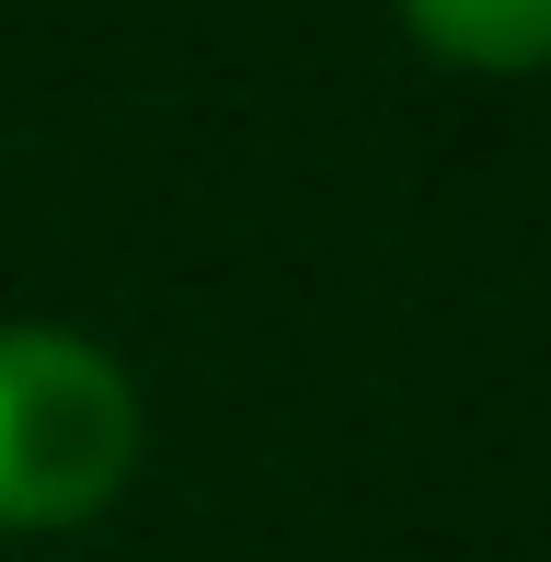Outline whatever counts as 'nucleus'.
<instances>
[{
    "mask_svg": "<svg viewBox=\"0 0 551 562\" xmlns=\"http://www.w3.org/2000/svg\"><path fill=\"white\" fill-rule=\"evenodd\" d=\"M149 459L127 356L81 322H0V540H69L115 517Z\"/></svg>",
    "mask_w": 551,
    "mask_h": 562,
    "instance_id": "obj_1",
    "label": "nucleus"
},
{
    "mask_svg": "<svg viewBox=\"0 0 551 562\" xmlns=\"http://www.w3.org/2000/svg\"><path fill=\"white\" fill-rule=\"evenodd\" d=\"M391 23L448 81H540L551 69V0H391Z\"/></svg>",
    "mask_w": 551,
    "mask_h": 562,
    "instance_id": "obj_2",
    "label": "nucleus"
}]
</instances>
